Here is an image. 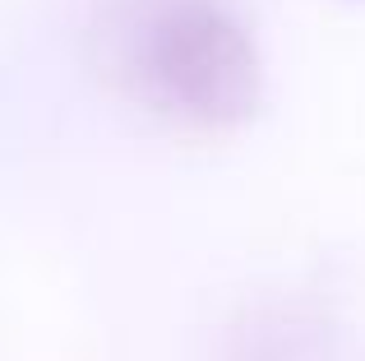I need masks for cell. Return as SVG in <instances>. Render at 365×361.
Here are the masks:
<instances>
[{"label":"cell","mask_w":365,"mask_h":361,"mask_svg":"<svg viewBox=\"0 0 365 361\" xmlns=\"http://www.w3.org/2000/svg\"><path fill=\"white\" fill-rule=\"evenodd\" d=\"M120 74L143 107L185 126H241L264 98L250 28L222 0H148L125 19Z\"/></svg>","instance_id":"1"}]
</instances>
